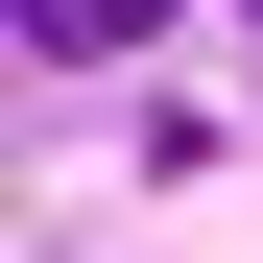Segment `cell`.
Here are the masks:
<instances>
[{
    "label": "cell",
    "instance_id": "obj_1",
    "mask_svg": "<svg viewBox=\"0 0 263 263\" xmlns=\"http://www.w3.org/2000/svg\"><path fill=\"white\" fill-rule=\"evenodd\" d=\"M167 0H24V72H96V48H144Z\"/></svg>",
    "mask_w": 263,
    "mask_h": 263
}]
</instances>
